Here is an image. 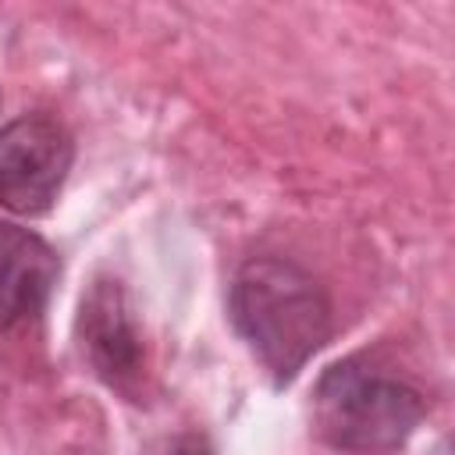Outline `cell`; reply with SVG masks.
<instances>
[{
	"instance_id": "cell-1",
	"label": "cell",
	"mask_w": 455,
	"mask_h": 455,
	"mask_svg": "<svg viewBox=\"0 0 455 455\" xmlns=\"http://www.w3.org/2000/svg\"><path fill=\"white\" fill-rule=\"evenodd\" d=\"M231 323L263 370L284 384L331 338V302L302 267L274 256L249 259L231 281Z\"/></svg>"
},
{
	"instance_id": "cell-2",
	"label": "cell",
	"mask_w": 455,
	"mask_h": 455,
	"mask_svg": "<svg viewBox=\"0 0 455 455\" xmlns=\"http://www.w3.org/2000/svg\"><path fill=\"white\" fill-rule=\"evenodd\" d=\"M423 412V395L409 380L380 370L363 355L327 366L313 395L316 434L327 444L359 455H384L402 448L419 427Z\"/></svg>"
},
{
	"instance_id": "cell-3",
	"label": "cell",
	"mask_w": 455,
	"mask_h": 455,
	"mask_svg": "<svg viewBox=\"0 0 455 455\" xmlns=\"http://www.w3.org/2000/svg\"><path fill=\"white\" fill-rule=\"evenodd\" d=\"M75 160V142L57 117L25 114L0 128V206L39 217L53 206Z\"/></svg>"
},
{
	"instance_id": "cell-4",
	"label": "cell",
	"mask_w": 455,
	"mask_h": 455,
	"mask_svg": "<svg viewBox=\"0 0 455 455\" xmlns=\"http://www.w3.org/2000/svg\"><path fill=\"white\" fill-rule=\"evenodd\" d=\"M78 338L100 380L117 391H132L142 380V338L121 281H92L78 309Z\"/></svg>"
},
{
	"instance_id": "cell-5",
	"label": "cell",
	"mask_w": 455,
	"mask_h": 455,
	"mask_svg": "<svg viewBox=\"0 0 455 455\" xmlns=\"http://www.w3.org/2000/svg\"><path fill=\"white\" fill-rule=\"evenodd\" d=\"M57 270V252L36 231L0 220V334L32 320L46 306Z\"/></svg>"
},
{
	"instance_id": "cell-6",
	"label": "cell",
	"mask_w": 455,
	"mask_h": 455,
	"mask_svg": "<svg viewBox=\"0 0 455 455\" xmlns=\"http://www.w3.org/2000/svg\"><path fill=\"white\" fill-rule=\"evenodd\" d=\"M146 455H210L206 441L196 434H178V437H164L153 448H146Z\"/></svg>"
}]
</instances>
